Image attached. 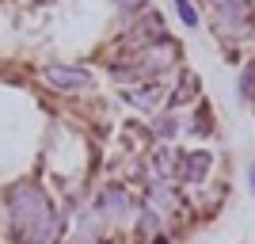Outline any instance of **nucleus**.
I'll list each match as a JSON object with an SVG mask.
<instances>
[{"instance_id": "obj_1", "label": "nucleus", "mask_w": 255, "mask_h": 244, "mask_svg": "<svg viewBox=\"0 0 255 244\" xmlns=\"http://www.w3.org/2000/svg\"><path fill=\"white\" fill-rule=\"evenodd\" d=\"M4 218H8L11 244H61L65 241V214L50 202L42 183L23 180L4 191Z\"/></svg>"}, {"instance_id": "obj_2", "label": "nucleus", "mask_w": 255, "mask_h": 244, "mask_svg": "<svg viewBox=\"0 0 255 244\" xmlns=\"http://www.w3.org/2000/svg\"><path fill=\"white\" fill-rule=\"evenodd\" d=\"M42 80L53 88V92H69V96L96 88V76L88 73V69H80V65H69V61H50V65H42Z\"/></svg>"}, {"instance_id": "obj_3", "label": "nucleus", "mask_w": 255, "mask_h": 244, "mask_svg": "<svg viewBox=\"0 0 255 244\" xmlns=\"http://www.w3.org/2000/svg\"><path fill=\"white\" fill-rule=\"evenodd\" d=\"M213 157L210 153H175V168H171V180L175 183H202L206 172H210Z\"/></svg>"}, {"instance_id": "obj_4", "label": "nucleus", "mask_w": 255, "mask_h": 244, "mask_svg": "<svg viewBox=\"0 0 255 244\" xmlns=\"http://www.w3.org/2000/svg\"><path fill=\"white\" fill-rule=\"evenodd\" d=\"M210 8L217 11L221 27H229V31H244L248 23H252V15H255L252 0H210Z\"/></svg>"}, {"instance_id": "obj_5", "label": "nucleus", "mask_w": 255, "mask_h": 244, "mask_svg": "<svg viewBox=\"0 0 255 244\" xmlns=\"http://www.w3.org/2000/svg\"><path fill=\"white\" fill-rule=\"evenodd\" d=\"M96 214L99 218H122V214H129V195L122 183H107V187H99L96 191Z\"/></svg>"}, {"instance_id": "obj_6", "label": "nucleus", "mask_w": 255, "mask_h": 244, "mask_svg": "<svg viewBox=\"0 0 255 244\" xmlns=\"http://www.w3.org/2000/svg\"><path fill=\"white\" fill-rule=\"evenodd\" d=\"M133 38H137L141 46H160V42H168L164 19H160L156 11H141V23L133 27Z\"/></svg>"}, {"instance_id": "obj_7", "label": "nucleus", "mask_w": 255, "mask_h": 244, "mask_svg": "<svg viewBox=\"0 0 255 244\" xmlns=\"http://www.w3.org/2000/svg\"><path fill=\"white\" fill-rule=\"evenodd\" d=\"M122 99H126V103H133L137 111H152V107H160V84H156V80H149V84L126 88V92H122Z\"/></svg>"}, {"instance_id": "obj_8", "label": "nucleus", "mask_w": 255, "mask_h": 244, "mask_svg": "<svg viewBox=\"0 0 255 244\" xmlns=\"http://www.w3.org/2000/svg\"><path fill=\"white\" fill-rule=\"evenodd\" d=\"M156 229H160V210L152 206V202H145V206L137 210V233L145 237V241H152Z\"/></svg>"}, {"instance_id": "obj_9", "label": "nucleus", "mask_w": 255, "mask_h": 244, "mask_svg": "<svg viewBox=\"0 0 255 244\" xmlns=\"http://www.w3.org/2000/svg\"><path fill=\"white\" fill-rule=\"evenodd\" d=\"M240 96H244L248 103H255V61H248L244 69H240Z\"/></svg>"}, {"instance_id": "obj_10", "label": "nucleus", "mask_w": 255, "mask_h": 244, "mask_svg": "<svg viewBox=\"0 0 255 244\" xmlns=\"http://www.w3.org/2000/svg\"><path fill=\"white\" fill-rule=\"evenodd\" d=\"M175 11H179V19L187 23V27H198V11H194L191 0H175Z\"/></svg>"}, {"instance_id": "obj_11", "label": "nucleus", "mask_w": 255, "mask_h": 244, "mask_svg": "<svg viewBox=\"0 0 255 244\" xmlns=\"http://www.w3.org/2000/svg\"><path fill=\"white\" fill-rule=\"evenodd\" d=\"M175 130H179V126H175V118H171V115H160L156 126H152V134H156V138H175Z\"/></svg>"}, {"instance_id": "obj_12", "label": "nucleus", "mask_w": 255, "mask_h": 244, "mask_svg": "<svg viewBox=\"0 0 255 244\" xmlns=\"http://www.w3.org/2000/svg\"><path fill=\"white\" fill-rule=\"evenodd\" d=\"M194 88H198V80H194L191 73L179 80V92H175V103H187V99H194Z\"/></svg>"}, {"instance_id": "obj_13", "label": "nucleus", "mask_w": 255, "mask_h": 244, "mask_svg": "<svg viewBox=\"0 0 255 244\" xmlns=\"http://www.w3.org/2000/svg\"><path fill=\"white\" fill-rule=\"evenodd\" d=\"M248 187H252V195H255V160L248 164Z\"/></svg>"}]
</instances>
